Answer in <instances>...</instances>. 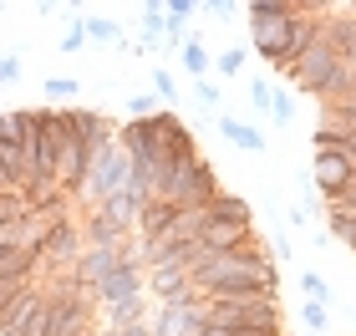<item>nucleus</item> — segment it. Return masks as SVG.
I'll use <instances>...</instances> for the list:
<instances>
[{
    "mask_svg": "<svg viewBox=\"0 0 356 336\" xmlns=\"http://www.w3.org/2000/svg\"><path fill=\"white\" fill-rule=\"evenodd\" d=\"M275 285H280V270L270 265V250L260 239H250V245L239 250H224V255H204L199 270H193V296H275Z\"/></svg>",
    "mask_w": 356,
    "mask_h": 336,
    "instance_id": "f257e3e1",
    "label": "nucleus"
},
{
    "mask_svg": "<svg viewBox=\"0 0 356 336\" xmlns=\"http://www.w3.org/2000/svg\"><path fill=\"white\" fill-rule=\"evenodd\" d=\"M224 194L219 189V173L204 163V153H178L168 173H163V189H158V199L173 204V209H204V204H214Z\"/></svg>",
    "mask_w": 356,
    "mask_h": 336,
    "instance_id": "f03ea898",
    "label": "nucleus"
},
{
    "mask_svg": "<svg viewBox=\"0 0 356 336\" xmlns=\"http://www.w3.org/2000/svg\"><path fill=\"white\" fill-rule=\"evenodd\" d=\"M204 301V331H280V296H219Z\"/></svg>",
    "mask_w": 356,
    "mask_h": 336,
    "instance_id": "7ed1b4c3",
    "label": "nucleus"
},
{
    "mask_svg": "<svg viewBox=\"0 0 356 336\" xmlns=\"http://www.w3.org/2000/svg\"><path fill=\"white\" fill-rule=\"evenodd\" d=\"M122 189H127V153H122V143L112 138V143H102V148H92L87 179L72 194V209H97V204H107L112 194H122Z\"/></svg>",
    "mask_w": 356,
    "mask_h": 336,
    "instance_id": "20e7f679",
    "label": "nucleus"
},
{
    "mask_svg": "<svg viewBox=\"0 0 356 336\" xmlns=\"http://www.w3.org/2000/svg\"><path fill=\"white\" fill-rule=\"evenodd\" d=\"M290 15H296V0H250V46L270 61V67L285 51Z\"/></svg>",
    "mask_w": 356,
    "mask_h": 336,
    "instance_id": "39448f33",
    "label": "nucleus"
},
{
    "mask_svg": "<svg viewBox=\"0 0 356 336\" xmlns=\"http://www.w3.org/2000/svg\"><path fill=\"white\" fill-rule=\"evenodd\" d=\"M67 143H72L67 107H36V173H41V184H56V158Z\"/></svg>",
    "mask_w": 356,
    "mask_h": 336,
    "instance_id": "423d86ee",
    "label": "nucleus"
},
{
    "mask_svg": "<svg viewBox=\"0 0 356 336\" xmlns=\"http://www.w3.org/2000/svg\"><path fill=\"white\" fill-rule=\"evenodd\" d=\"M82 230H76V219L56 224L51 234H46V245L36 250V270L31 275H72V265L82 260Z\"/></svg>",
    "mask_w": 356,
    "mask_h": 336,
    "instance_id": "0eeeda50",
    "label": "nucleus"
},
{
    "mask_svg": "<svg viewBox=\"0 0 356 336\" xmlns=\"http://www.w3.org/2000/svg\"><path fill=\"white\" fill-rule=\"evenodd\" d=\"M153 336H199L204 331V301L199 296H184V301H163L153 316H148Z\"/></svg>",
    "mask_w": 356,
    "mask_h": 336,
    "instance_id": "6e6552de",
    "label": "nucleus"
},
{
    "mask_svg": "<svg viewBox=\"0 0 356 336\" xmlns=\"http://www.w3.org/2000/svg\"><path fill=\"white\" fill-rule=\"evenodd\" d=\"M138 296H148V275H143V265L138 260H127L122 270H112V275L92 291L97 301V311H107V306H122V301H138Z\"/></svg>",
    "mask_w": 356,
    "mask_h": 336,
    "instance_id": "1a4fd4ad",
    "label": "nucleus"
},
{
    "mask_svg": "<svg viewBox=\"0 0 356 336\" xmlns=\"http://www.w3.org/2000/svg\"><path fill=\"white\" fill-rule=\"evenodd\" d=\"M305 179L316 184V194H321V199H331V194H351V184H356V163H351V158H341V153H316Z\"/></svg>",
    "mask_w": 356,
    "mask_h": 336,
    "instance_id": "9d476101",
    "label": "nucleus"
},
{
    "mask_svg": "<svg viewBox=\"0 0 356 336\" xmlns=\"http://www.w3.org/2000/svg\"><path fill=\"white\" fill-rule=\"evenodd\" d=\"M250 239H254V219H214V224H204V230H199V245L209 255L239 250V245H250Z\"/></svg>",
    "mask_w": 356,
    "mask_h": 336,
    "instance_id": "9b49d317",
    "label": "nucleus"
},
{
    "mask_svg": "<svg viewBox=\"0 0 356 336\" xmlns=\"http://www.w3.org/2000/svg\"><path fill=\"white\" fill-rule=\"evenodd\" d=\"M143 275H148V296H158V306H163V301L193 296V275L178 270V265H153V270H143Z\"/></svg>",
    "mask_w": 356,
    "mask_h": 336,
    "instance_id": "f8f14e48",
    "label": "nucleus"
},
{
    "mask_svg": "<svg viewBox=\"0 0 356 336\" xmlns=\"http://www.w3.org/2000/svg\"><path fill=\"white\" fill-rule=\"evenodd\" d=\"M41 306H46V296L36 291V280H31L21 296H10L6 306H0V336H15V331H21V326H26V321H31V316H36Z\"/></svg>",
    "mask_w": 356,
    "mask_h": 336,
    "instance_id": "ddd939ff",
    "label": "nucleus"
},
{
    "mask_svg": "<svg viewBox=\"0 0 356 336\" xmlns=\"http://www.w3.org/2000/svg\"><path fill=\"white\" fill-rule=\"evenodd\" d=\"M67 118H72V133L87 143V148H102V143L118 138V127H112L107 112H92V107H67Z\"/></svg>",
    "mask_w": 356,
    "mask_h": 336,
    "instance_id": "4468645a",
    "label": "nucleus"
},
{
    "mask_svg": "<svg viewBox=\"0 0 356 336\" xmlns=\"http://www.w3.org/2000/svg\"><path fill=\"white\" fill-rule=\"evenodd\" d=\"M138 321H148V296H138V301H122V306L97 311V326H102V331H127V326H138Z\"/></svg>",
    "mask_w": 356,
    "mask_h": 336,
    "instance_id": "2eb2a0df",
    "label": "nucleus"
},
{
    "mask_svg": "<svg viewBox=\"0 0 356 336\" xmlns=\"http://www.w3.org/2000/svg\"><path fill=\"white\" fill-rule=\"evenodd\" d=\"M173 204H163V199H153V204H143V209H138V224H133V234L138 239H158V234H163L168 230V224H173Z\"/></svg>",
    "mask_w": 356,
    "mask_h": 336,
    "instance_id": "dca6fc26",
    "label": "nucleus"
},
{
    "mask_svg": "<svg viewBox=\"0 0 356 336\" xmlns=\"http://www.w3.org/2000/svg\"><path fill=\"white\" fill-rule=\"evenodd\" d=\"M219 133H224V143H234L245 153H265V133L245 118H219Z\"/></svg>",
    "mask_w": 356,
    "mask_h": 336,
    "instance_id": "f3484780",
    "label": "nucleus"
},
{
    "mask_svg": "<svg viewBox=\"0 0 356 336\" xmlns=\"http://www.w3.org/2000/svg\"><path fill=\"white\" fill-rule=\"evenodd\" d=\"M178 61H184L188 82H204L209 67H214V56H209V46H204L199 36H184V46H178Z\"/></svg>",
    "mask_w": 356,
    "mask_h": 336,
    "instance_id": "a211bd4d",
    "label": "nucleus"
},
{
    "mask_svg": "<svg viewBox=\"0 0 356 336\" xmlns=\"http://www.w3.org/2000/svg\"><path fill=\"white\" fill-rule=\"evenodd\" d=\"M214 219H250V204L234 194H219L214 204H204V224H214Z\"/></svg>",
    "mask_w": 356,
    "mask_h": 336,
    "instance_id": "6ab92c4d",
    "label": "nucleus"
},
{
    "mask_svg": "<svg viewBox=\"0 0 356 336\" xmlns=\"http://www.w3.org/2000/svg\"><path fill=\"white\" fill-rule=\"evenodd\" d=\"M36 270V255H26V250H6L0 245V280H10V275H31Z\"/></svg>",
    "mask_w": 356,
    "mask_h": 336,
    "instance_id": "aec40b11",
    "label": "nucleus"
},
{
    "mask_svg": "<svg viewBox=\"0 0 356 336\" xmlns=\"http://www.w3.org/2000/svg\"><path fill=\"white\" fill-rule=\"evenodd\" d=\"M82 31H87V41H122L118 21H107V15H82Z\"/></svg>",
    "mask_w": 356,
    "mask_h": 336,
    "instance_id": "412c9836",
    "label": "nucleus"
},
{
    "mask_svg": "<svg viewBox=\"0 0 356 336\" xmlns=\"http://www.w3.org/2000/svg\"><path fill=\"white\" fill-rule=\"evenodd\" d=\"M214 72L224 77V82H234V77L245 72V51H239V46H224V51L214 56Z\"/></svg>",
    "mask_w": 356,
    "mask_h": 336,
    "instance_id": "4be33fe9",
    "label": "nucleus"
},
{
    "mask_svg": "<svg viewBox=\"0 0 356 336\" xmlns=\"http://www.w3.org/2000/svg\"><path fill=\"white\" fill-rule=\"evenodd\" d=\"M300 321H305V331H311V336H326V326H331V311L321 306V301H305V306H300Z\"/></svg>",
    "mask_w": 356,
    "mask_h": 336,
    "instance_id": "5701e85b",
    "label": "nucleus"
},
{
    "mask_svg": "<svg viewBox=\"0 0 356 336\" xmlns=\"http://www.w3.org/2000/svg\"><path fill=\"white\" fill-rule=\"evenodd\" d=\"M300 291H305V301H321V306L331 301V285H326V275H316V270L300 275Z\"/></svg>",
    "mask_w": 356,
    "mask_h": 336,
    "instance_id": "b1692460",
    "label": "nucleus"
},
{
    "mask_svg": "<svg viewBox=\"0 0 356 336\" xmlns=\"http://www.w3.org/2000/svg\"><path fill=\"white\" fill-rule=\"evenodd\" d=\"M158 112V97H148V92H138V97H127V122H143Z\"/></svg>",
    "mask_w": 356,
    "mask_h": 336,
    "instance_id": "393cba45",
    "label": "nucleus"
},
{
    "mask_svg": "<svg viewBox=\"0 0 356 336\" xmlns=\"http://www.w3.org/2000/svg\"><path fill=\"white\" fill-rule=\"evenodd\" d=\"M270 102H275L270 82H265V77H250V107H254V112H270Z\"/></svg>",
    "mask_w": 356,
    "mask_h": 336,
    "instance_id": "a878e982",
    "label": "nucleus"
},
{
    "mask_svg": "<svg viewBox=\"0 0 356 336\" xmlns=\"http://www.w3.org/2000/svg\"><path fill=\"white\" fill-rule=\"evenodd\" d=\"M270 118H275V127H290V122H296V102H290L285 92H275V102H270Z\"/></svg>",
    "mask_w": 356,
    "mask_h": 336,
    "instance_id": "bb28decb",
    "label": "nucleus"
},
{
    "mask_svg": "<svg viewBox=\"0 0 356 336\" xmlns=\"http://www.w3.org/2000/svg\"><path fill=\"white\" fill-rule=\"evenodd\" d=\"M326 219H356V199L351 194H331L326 199Z\"/></svg>",
    "mask_w": 356,
    "mask_h": 336,
    "instance_id": "cd10ccee",
    "label": "nucleus"
},
{
    "mask_svg": "<svg viewBox=\"0 0 356 336\" xmlns=\"http://www.w3.org/2000/svg\"><path fill=\"white\" fill-rule=\"evenodd\" d=\"M76 77H46V97H76Z\"/></svg>",
    "mask_w": 356,
    "mask_h": 336,
    "instance_id": "c85d7f7f",
    "label": "nucleus"
},
{
    "mask_svg": "<svg viewBox=\"0 0 356 336\" xmlns=\"http://www.w3.org/2000/svg\"><path fill=\"white\" fill-rule=\"evenodd\" d=\"M46 326H51V306H41V311L31 316V321H26L21 331H15V336H46Z\"/></svg>",
    "mask_w": 356,
    "mask_h": 336,
    "instance_id": "c756f323",
    "label": "nucleus"
},
{
    "mask_svg": "<svg viewBox=\"0 0 356 336\" xmlns=\"http://www.w3.org/2000/svg\"><path fill=\"white\" fill-rule=\"evenodd\" d=\"M87 46V31H82V21H67V36H61V51H82Z\"/></svg>",
    "mask_w": 356,
    "mask_h": 336,
    "instance_id": "7c9ffc66",
    "label": "nucleus"
},
{
    "mask_svg": "<svg viewBox=\"0 0 356 336\" xmlns=\"http://www.w3.org/2000/svg\"><path fill=\"white\" fill-rule=\"evenodd\" d=\"M153 92H158V102H173L178 97V82H173L168 72H153Z\"/></svg>",
    "mask_w": 356,
    "mask_h": 336,
    "instance_id": "2f4dec72",
    "label": "nucleus"
},
{
    "mask_svg": "<svg viewBox=\"0 0 356 336\" xmlns=\"http://www.w3.org/2000/svg\"><path fill=\"white\" fill-rule=\"evenodd\" d=\"M163 10H168V21H178V26H184V21H188V15H193V10H199V0H168V6H163Z\"/></svg>",
    "mask_w": 356,
    "mask_h": 336,
    "instance_id": "473e14b6",
    "label": "nucleus"
},
{
    "mask_svg": "<svg viewBox=\"0 0 356 336\" xmlns=\"http://www.w3.org/2000/svg\"><path fill=\"white\" fill-rule=\"evenodd\" d=\"M31 280H36V275H10V280H0V306H6L10 296H21V291H26Z\"/></svg>",
    "mask_w": 356,
    "mask_h": 336,
    "instance_id": "72a5a7b5",
    "label": "nucleus"
},
{
    "mask_svg": "<svg viewBox=\"0 0 356 336\" xmlns=\"http://www.w3.org/2000/svg\"><path fill=\"white\" fill-rule=\"evenodd\" d=\"M188 87H193V97H199L204 107H214V102H219V87L209 82V77H204V82H188Z\"/></svg>",
    "mask_w": 356,
    "mask_h": 336,
    "instance_id": "f704fd0d",
    "label": "nucleus"
},
{
    "mask_svg": "<svg viewBox=\"0 0 356 336\" xmlns=\"http://www.w3.org/2000/svg\"><path fill=\"white\" fill-rule=\"evenodd\" d=\"M21 77V56H0V87H10Z\"/></svg>",
    "mask_w": 356,
    "mask_h": 336,
    "instance_id": "c9c22d12",
    "label": "nucleus"
},
{
    "mask_svg": "<svg viewBox=\"0 0 356 336\" xmlns=\"http://www.w3.org/2000/svg\"><path fill=\"white\" fill-rule=\"evenodd\" d=\"M112 336H153V326H148V321H138V326H127V331H112Z\"/></svg>",
    "mask_w": 356,
    "mask_h": 336,
    "instance_id": "e433bc0d",
    "label": "nucleus"
},
{
    "mask_svg": "<svg viewBox=\"0 0 356 336\" xmlns=\"http://www.w3.org/2000/svg\"><path fill=\"white\" fill-rule=\"evenodd\" d=\"M6 194H15V189H10V184H6V179H0V199H6Z\"/></svg>",
    "mask_w": 356,
    "mask_h": 336,
    "instance_id": "4c0bfd02",
    "label": "nucleus"
},
{
    "mask_svg": "<svg viewBox=\"0 0 356 336\" xmlns=\"http://www.w3.org/2000/svg\"><path fill=\"white\" fill-rule=\"evenodd\" d=\"M97 336H112V331H102V326H97Z\"/></svg>",
    "mask_w": 356,
    "mask_h": 336,
    "instance_id": "58836bf2",
    "label": "nucleus"
},
{
    "mask_svg": "<svg viewBox=\"0 0 356 336\" xmlns=\"http://www.w3.org/2000/svg\"><path fill=\"white\" fill-rule=\"evenodd\" d=\"M351 199H356V184H351Z\"/></svg>",
    "mask_w": 356,
    "mask_h": 336,
    "instance_id": "ea45409f",
    "label": "nucleus"
}]
</instances>
